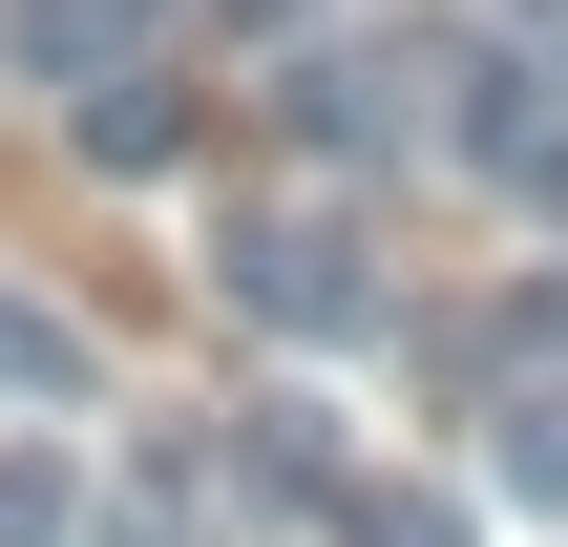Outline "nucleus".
Segmentation results:
<instances>
[{
	"mask_svg": "<svg viewBox=\"0 0 568 547\" xmlns=\"http://www.w3.org/2000/svg\"><path fill=\"white\" fill-rule=\"evenodd\" d=\"M232 295H253L274 337H358V316H379V274H358L337 211H232Z\"/></svg>",
	"mask_w": 568,
	"mask_h": 547,
	"instance_id": "obj_1",
	"label": "nucleus"
},
{
	"mask_svg": "<svg viewBox=\"0 0 568 547\" xmlns=\"http://www.w3.org/2000/svg\"><path fill=\"white\" fill-rule=\"evenodd\" d=\"M169 148H190V84L169 63H105L84 84V169H169Z\"/></svg>",
	"mask_w": 568,
	"mask_h": 547,
	"instance_id": "obj_2",
	"label": "nucleus"
},
{
	"mask_svg": "<svg viewBox=\"0 0 568 547\" xmlns=\"http://www.w3.org/2000/svg\"><path fill=\"white\" fill-rule=\"evenodd\" d=\"M148 21L169 0H21V63L42 84H105V63H148Z\"/></svg>",
	"mask_w": 568,
	"mask_h": 547,
	"instance_id": "obj_3",
	"label": "nucleus"
},
{
	"mask_svg": "<svg viewBox=\"0 0 568 547\" xmlns=\"http://www.w3.org/2000/svg\"><path fill=\"white\" fill-rule=\"evenodd\" d=\"M0 547H84V464L63 443H0Z\"/></svg>",
	"mask_w": 568,
	"mask_h": 547,
	"instance_id": "obj_4",
	"label": "nucleus"
},
{
	"mask_svg": "<svg viewBox=\"0 0 568 547\" xmlns=\"http://www.w3.org/2000/svg\"><path fill=\"white\" fill-rule=\"evenodd\" d=\"M232 464H253V485H337V443H316V401H232Z\"/></svg>",
	"mask_w": 568,
	"mask_h": 547,
	"instance_id": "obj_5",
	"label": "nucleus"
},
{
	"mask_svg": "<svg viewBox=\"0 0 568 547\" xmlns=\"http://www.w3.org/2000/svg\"><path fill=\"white\" fill-rule=\"evenodd\" d=\"M0 401H84V337H63L42 295H0Z\"/></svg>",
	"mask_w": 568,
	"mask_h": 547,
	"instance_id": "obj_6",
	"label": "nucleus"
},
{
	"mask_svg": "<svg viewBox=\"0 0 568 547\" xmlns=\"http://www.w3.org/2000/svg\"><path fill=\"white\" fill-rule=\"evenodd\" d=\"M358 547H485V527H464L443 485H358Z\"/></svg>",
	"mask_w": 568,
	"mask_h": 547,
	"instance_id": "obj_7",
	"label": "nucleus"
},
{
	"mask_svg": "<svg viewBox=\"0 0 568 547\" xmlns=\"http://www.w3.org/2000/svg\"><path fill=\"white\" fill-rule=\"evenodd\" d=\"M506 485H527V506H568V401H527V443H506Z\"/></svg>",
	"mask_w": 568,
	"mask_h": 547,
	"instance_id": "obj_8",
	"label": "nucleus"
}]
</instances>
